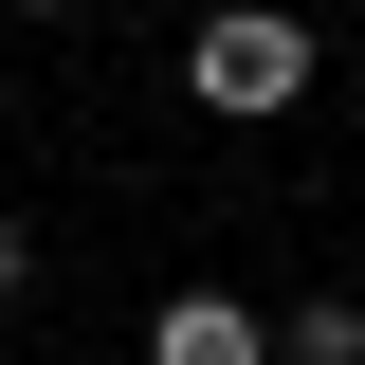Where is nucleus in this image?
<instances>
[{"mask_svg": "<svg viewBox=\"0 0 365 365\" xmlns=\"http://www.w3.org/2000/svg\"><path fill=\"white\" fill-rule=\"evenodd\" d=\"M182 91H201V110H292V91H311V19H274V0H220V19L182 37Z\"/></svg>", "mask_w": 365, "mask_h": 365, "instance_id": "nucleus-1", "label": "nucleus"}, {"mask_svg": "<svg viewBox=\"0 0 365 365\" xmlns=\"http://www.w3.org/2000/svg\"><path fill=\"white\" fill-rule=\"evenodd\" d=\"M146 365H274V329L237 311V292H165V311H146Z\"/></svg>", "mask_w": 365, "mask_h": 365, "instance_id": "nucleus-2", "label": "nucleus"}, {"mask_svg": "<svg viewBox=\"0 0 365 365\" xmlns=\"http://www.w3.org/2000/svg\"><path fill=\"white\" fill-rule=\"evenodd\" d=\"M274 365H365V292H329V311H292V329H274Z\"/></svg>", "mask_w": 365, "mask_h": 365, "instance_id": "nucleus-3", "label": "nucleus"}, {"mask_svg": "<svg viewBox=\"0 0 365 365\" xmlns=\"http://www.w3.org/2000/svg\"><path fill=\"white\" fill-rule=\"evenodd\" d=\"M0 292H19V220H0Z\"/></svg>", "mask_w": 365, "mask_h": 365, "instance_id": "nucleus-4", "label": "nucleus"}, {"mask_svg": "<svg viewBox=\"0 0 365 365\" xmlns=\"http://www.w3.org/2000/svg\"><path fill=\"white\" fill-rule=\"evenodd\" d=\"M19 19H73V0H19Z\"/></svg>", "mask_w": 365, "mask_h": 365, "instance_id": "nucleus-5", "label": "nucleus"}]
</instances>
